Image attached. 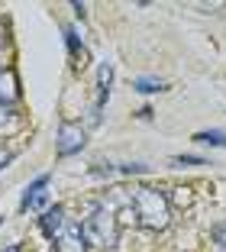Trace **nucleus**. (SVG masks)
<instances>
[{"mask_svg":"<svg viewBox=\"0 0 226 252\" xmlns=\"http://www.w3.org/2000/svg\"><path fill=\"white\" fill-rule=\"evenodd\" d=\"M20 100V81L13 68H0V107H10Z\"/></svg>","mask_w":226,"mask_h":252,"instance_id":"nucleus-5","label":"nucleus"},{"mask_svg":"<svg viewBox=\"0 0 226 252\" xmlns=\"http://www.w3.org/2000/svg\"><path fill=\"white\" fill-rule=\"evenodd\" d=\"M0 220H3V217H0Z\"/></svg>","mask_w":226,"mask_h":252,"instance_id":"nucleus-14","label":"nucleus"},{"mask_svg":"<svg viewBox=\"0 0 226 252\" xmlns=\"http://www.w3.org/2000/svg\"><path fill=\"white\" fill-rule=\"evenodd\" d=\"M213 239H217V246L226 252V220H220L217 226H213Z\"/></svg>","mask_w":226,"mask_h":252,"instance_id":"nucleus-11","label":"nucleus"},{"mask_svg":"<svg viewBox=\"0 0 226 252\" xmlns=\"http://www.w3.org/2000/svg\"><path fill=\"white\" fill-rule=\"evenodd\" d=\"M65 220H68V217H65V207H59V204H55V207H49L42 217H39V226H42V233L52 239V236H55V230H59Z\"/></svg>","mask_w":226,"mask_h":252,"instance_id":"nucleus-7","label":"nucleus"},{"mask_svg":"<svg viewBox=\"0 0 226 252\" xmlns=\"http://www.w3.org/2000/svg\"><path fill=\"white\" fill-rule=\"evenodd\" d=\"M45 185H49V175H39V178L26 188V194H23V200H20V207L23 210H26V207H32V210L42 207V204H45V191H42V188Z\"/></svg>","mask_w":226,"mask_h":252,"instance_id":"nucleus-6","label":"nucleus"},{"mask_svg":"<svg viewBox=\"0 0 226 252\" xmlns=\"http://www.w3.org/2000/svg\"><path fill=\"white\" fill-rule=\"evenodd\" d=\"M52 246L55 252H88V239H84V230H81L74 220H65L52 236Z\"/></svg>","mask_w":226,"mask_h":252,"instance_id":"nucleus-3","label":"nucleus"},{"mask_svg":"<svg viewBox=\"0 0 226 252\" xmlns=\"http://www.w3.org/2000/svg\"><path fill=\"white\" fill-rule=\"evenodd\" d=\"M171 162H175V165H207L200 156H175Z\"/></svg>","mask_w":226,"mask_h":252,"instance_id":"nucleus-12","label":"nucleus"},{"mask_svg":"<svg viewBox=\"0 0 226 252\" xmlns=\"http://www.w3.org/2000/svg\"><path fill=\"white\" fill-rule=\"evenodd\" d=\"M129 214L139 226L146 230H165L171 223V204H168V194L159 191V188H132L129 194Z\"/></svg>","mask_w":226,"mask_h":252,"instance_id":"nucleus-1","label":"nucleus"},{"mask_svg":"<svg viewBox=\"0 0 226 252\" xmlns=\"http://www.w3.org/2000/svg\"><path fill=\"white\" fill-rule=\"evenodd\" d=\"M81 230H84V239L88 246H97V249H113L120 239V217H117V207L100 200L88 217L81 223Z\"/></svg>","mask_w":226,"mask_h":252,"instance_id":"nucleus-2","label":"nucleus"},{"mask_svg":"<svg viewBox=\"0 0 226 252\" xmlns=\"http://www.w3.org/2000/svg\"><path fill=\"white\" fill-rule=\"evenodd\" d=\"M65 39H68V49H71V55L78 59V65H84V45L78 42V36H74V30H65Z\"/></svg>","mask_w":226,"mask_h":252,"instance_id":"nucleus-10","label":"nucleus"},{"mask_svg":"<svg viewBox=\"0 0 226 252\" xmlns=\"http://www.w3.org/2000/svg\"><path fill=\"white\" fill-rule=\"evenodd\" d=\"M194 142H204V146H226V133L223 129H204V133H194Z\"/></svg>","mask_w":226,"mask_h":252,"instance_id":"nucleus-8","label":"nucleus"},{"mask_svg":"<svg viewBox=\"0 0 226 252\" xmlns=\"http://www.w3.org/2000/svg\"><path fill=\"white\" fill-rule=\"evenodd\" d=\"M10 162H13V152H7V149H0V168H7Z\"/></svg>","mask_w":226,"mask_h":252,"instance_id":"nucleus-13","label":"nucleus"},{"mask_svg":"<svg viewBox=\"0 0 226 252\" xmlns=\"http://www.w3.org/2000/svg\"><path fill=\"white\" fill-rule=\"evenodd\" d=\"M132 88L142 91V94H155V91H165V81H159V78H136Z\"/></svg>","mask_w":226,"mask_h":252,"instance_id":"nucleus-9","label":"nucleus"},{"mask_svg":"<svg viewBox=\"0 0 226 252\" xmlns=\"http://www.w3.org/2000/svg\"><path fill=\"white\" fill-rule=\"evenodd\" d=\"M84 149V126L81 123H62L59 133H55V152H59L62 158L65 156H74V152H81Z\"/></svg>","mask_w":226,"mask_h":252,"instance_id":"nucleus-4","label":"nucleus"}]
</instances>
